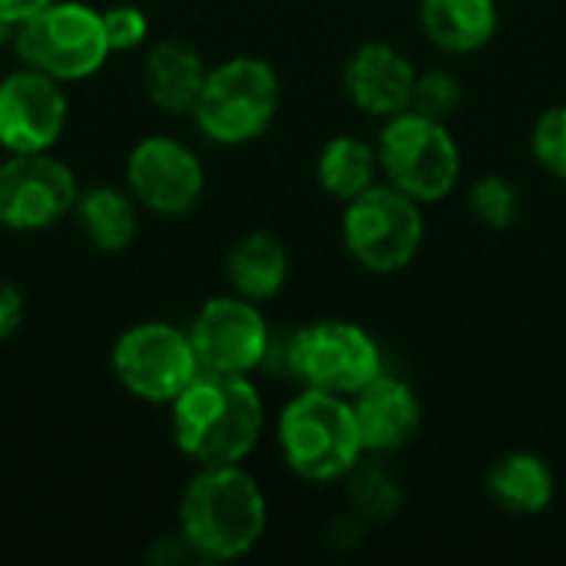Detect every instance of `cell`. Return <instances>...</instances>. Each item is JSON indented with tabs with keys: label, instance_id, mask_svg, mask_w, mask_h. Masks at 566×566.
<instances>
[{
	"label": "cell",
	"instance_id": "6da1fadb",
	"mask_svg": "<svg viewBox=\"0 0 566 566\" xmlns=\"http://www.w3.org/2000/svg\"><path fill=\"white\" fill-rule=\"evenodd\" d=\"M169 428L182 458L196 468L242 464L265 428V401L252 375L199 371L172 401Z\"/></svg>",
	"mask_w": 566,
	"mask_h": 566
},
{
	"label": "cell",
	"instance_id": "7a4b0ae2",
	"mask_svg": "<svg viewBox=\"0 0 566 566\" xmlns=\"http://www.w3.org/2000/svg\"><path fill=\"white\" fill-rule=\"evenodd\" d=\"M269 527V501L242 464L196 468L179 497V534L196 560L229 564L259 547Z\"/></svg>",
	"mask_w": 566,
	"mask_h": 566
},
{
	"label": "cell",
	"instance_id": "3957f363",
	"mask_svg": "<svg viewBox=\"0 0 566 566\" xmlns=\"http://www.w3.org/2000/svg\"><path fill=\"white\" fill-rule=\"evenodd\" d=\"M275 438L285 468L312 484L348 478L365 454L352 401L318 388H302L282 408Z\"/></svg>",
	"mask_w": 566,
	"mask_h": 566
},
{
	"label": "cell",
	"instance_id": "277c9868",
	"mask_svg": "<svg viewBox=\"0 0 566 566\" xmlns=\"http://www.w3.org/2000/svg\"><path fill=\"white\" fill-rule=\"evenodd\" d=\"M282 80L262 56H229L209 66L192 106L196 129L216 146H245L259 139L279 116Z\"/></svg>",
	"mask_w": 566,
	"mask_h": 566
},
{
	"label": "cell",
	"instance_id": "5b68a950",
	"mask_svg": "<svg viewBox=\"0 0 566 566\" xmlns=\"http://www.w3.org/2000/svg\"><path fill=\"white\" fill-rule=\"evenodd\" d=\"M13 53L20 63L66 83L96 76L113 50L103 30V10L83 0H50L13 33Z\"/></svg>",
	"mask_w": 566,
	"mask_h": 566
},
{
	"label": "cell",
	"instance_id": "8992f818",
	"mask_svg": "<svg viewBox=\"0 0 566 566\" xmlns=\"http://www.w3.org/2000/svg\"><path fill=\"white\" fill-rule=\"evenodd\" d=\"M375 146L385 182L398 186L421 206L448 199L461 179V149L441 119L401 109L381 119Z\"/></svg>",
	"mask_w": 566,
	"mask_h": 566
},
{
	"label": "cell",
	"instance_id": "52a82bcc",
	"mask_svg": "<svg viewBox=\"0 0 566 566\" xmlns=\"http://www.w3.org/2000/svg\"><path fill=\"white\" fill-rule=\"evenodd\" d=\"M342 239L361 269L375 275H395L408 269L424 245L421 202L391 182H375L345 202Z\"/></svg>",
	"mask_w": 566,
	"mask_h": 566
},
{
	"label": "cell",
	"instance_id": "ba28073f",
	"mask_svg": "<svg viewBox=\"0 0 566 566\" xmlns=\"http://www.w3.org/2000/svg\"><path fill=\"white\" fill-rule=\"evenodd\" d=\"M109 371L116 385L146 401L166 405L202 371L189 328L163 318H146L123 328L109 348Z\"/></svg>",
	"mask_w": 566,
	"mask_h": 566
},
{
	"label": "cell",
	"instance_id": "9c48e42d",
	"mask_svg": "<svg viewBox=\"0 0 566 566\" xmlns=\"http://www.w3.org/2000/svg\"><path fill=\"white\" fill-rule=\"evenodd\" d=\"M285 368L302 388L352 398L381 375V348L355 322L318 318L289 338Z\"/></svg>",
	"mask_w": 566,
	"mask_h": 566
},
{
	"label": "cell",
	"instance_id": "30bf717a",
	"mask_svg": "<svg viewBox=\"0 0 566 566\" xmlns=\"http://www.w3.org/2000/svg\"><path fill=\"white\" fill-rule=\"evenodd\" d=\"M76 169L50 153H3L0 159V229L36 235L73 216L80 196Z\"/></svg>",
	"mask_w": 566,
	"mask_h": 566
},
{
	"label": "cell",
	"instance_id": "8fae6325",
	"mask_svg": "<svg viewBox=\"0 0 566 566\" xmlns=\"http://www.w3.org/2000/svg\"><path fill=\"white\" fill-rule=\"evenodd\" d=\"M123 186L143 212L179 219L206 196V166L199 153L169 133H149L133 143L123 166Z\"/></svg>",
	"mask_w": 566,
	"mask_h": 566
},
{
	"label": "cell",
	"instance_id": "7c38bea8",
	"mask_svg": "<svg viewBox=\"0 0 566 566\" xmlns=\"http://www.w3.org/2000/svg\"><path fill=\"white\" fill-rule=\"evenodd\" d=\"M186 328L202 371L255 375L272 358V328L259 302H249L235 292L202 302Z\"/></svg>",
	"mask_w": 566,
	"mask_h": 566
},
{
	"label": "cell",
	"instance_id": "4fadbf2b",
	"mask_svg": "<svg viewBox=\"0 0 566 566\" xmlns=\"http://www.w3.org/2000/svg\"><path fill=\"white\" fill-rule=\"evenodd\" d=\"M70 123L66 86L27 63L0 76V149L50 153Z\"/></svg>",
	"mask_w": 566,
	"mask_h": 566
},
{
	"label": "cell",
	"instance_id": "5bb4252c",
	"mask_svg": "<svg viewBox=\"0 0 566 566\" xmlns=\"http://www.w3.org/2000/svg\"><path fill=\"white\" fill-rule=\"evenodd\" d=\"M415 63L395 50L391 43H361L342 73V86L348 93V99L378 119H388L401 109H408L411 103V90H415Z\"/></svg>",
	"mask_w": 566,
	"mask_h": 566
},
{
	"label": "cell",
	"instance_id": "9a60e30c",
	"mask_svg": "<svg viewBox=\"0 0 566 566\" xmlns=\"http://www.w3.org/2000/svg\"><path fill=\"white\" fill-rule=\"evenodd\" d=\"M352 411L365 454L398 451L421 428V401L415 388L385 371L375 381H368L358 395H352Z\"/></svg>",
	"mask_w": 566,
	"mask_h": 566
},
{
	"label": "cell",
	"instance_id": "2e32d148",
	"mask_svg": "<svg viewBox=\"0 0 566 566\" xmlns=\"http://www.w3.org/2000/svg\"><path fill=\"white\" fill-rule=\"evenodd\" d=\"M206 73H209V66L196 46H189L186 40L166 36V40H156L146 46L139 80H143L146 99L156 109H163L169 116H186V113H192V106L199 99Z\"/></svg>",
	"mask_w": 566,
	"mask_h": 566
},
{
	"label": "cell",
	"instance_id": "e0dca14e",
	"mask_svg": "<svg viewBox=\"0 0 566 566\" xmlns=\"http://www.w3.org/2000/svg\"><path fill=\"white\" fill-rule=\"evenodd\" d=\"M139 219H143V206L133 199L126 186H109V182L86 186L80 189L73 206L76 229L96 252L106 255H116L136 242Z\"/></svg>",
	"mask_w": 566,
	"mask_h": 566
},
{
	"label": "cell",
	"instance_id": "ac0fdd59",
	"mask_svg": "<svg viewBox=\"0 0 566 566\" xmlns=\"http://www.w3.org/2000/svg\"><path fill=\"white\" fill-rule=\"evenodd\" d=\"M424 36L454 56L484 50L497 33V0H421Z\"/></svg>",
	"mask_w": 566,
	"mask_h": 566
},
{
	"label": "cell",
	"instance_id": "d6986e66",
	"mask_svg": "<svg viewBox=\"0 0 566 566\" xmlns=\"http://www.w3.org/2000/svg\"><path fill=\"white\" fill-rule=\"evenodd\" d=\"M557 491L554 471L541 454L511 451L497 458L488 471V494L491 501L517 517H537L551 507Z\"/></svg>",
	"mask_w": 566,
	"mask_h": 566
},
{
	"label": "cell",
	"instance_id": "ffe728a7",
	"mask_svg": "<svg viewBox=\"0 0 566 566\" xmlns=\"http://www.w3.org/2000/svg\"><path fill=\"white\" fill-rule=\"evenodd\" d=\"M226 275L235 295L262 305L285 289L289 252L272 232H245L226 255Z\"/></svg>",
	"mask_w": 566,
	"mask_h": 566
},
{
	"label": "cell",
	"instance_id": "44dd1931",
	"mask_svg": "<svg viewBox=\"0 0 566 566\" xmlns=\"http://www.w3.org/2000/svg\"><path fill=\"white\" fill-rule=\"evenodd\" d=\"M315 176L328 196L348 202V199L361 196L365 189H371L375 182H381L378 146L365 143L361 136H352V133L332 136L318 153Z\"/></svg>",
	"mask_w": 566,
	"mask_h": 566
},
{
	"label": "cell",
	"instance_id": "7402d4cb",
	"mask_svg": "<svg viewBox=\"0 0 566 566\" xmlns=\"http://www.w3.org/2000/svg\"><path fill=\"white\" fill-rule=\"evenodd\" d=\"M471 212L488 229H511L521 212V192L504 176H481L471 186Z\"/></svg>",
	"mask_w": 566,
	"mask_h": 566
},
{
	"label": "cell",
	"instance_id": "603a6c76",
	"mask_svg": "<svg viewBox=\"0 0 566 566\" xmlns=\"http://www.w3.org/2000/svg\"><path fill=\"white\" fill-rule=\"evenodd\" d=\"M458 106H461V83L448 70H424V73L415 76L408 109H415V113H421L428 119L448 123Z\"/></svg>",
	"mask_w": 566,
	"mask_h": 566
},
{
	"label": "cell",
	"instance_id": "cb8c5ba5",
	"mask_svg": "<svg viewBox=\"0 0 566 566\" xmlns=\"http://www.w3.org/2000/svg\"><path fill=\"white\" fill-rule=\"evenodd\" d=\"M531 149H534V159L551 176L566 182V103L541 113V119L534 123V133H531Z\"/></svg>",
	"mask_w": 566,
	"mask_h": 566
},
{
	"label": "cell",
	"instance_id": "d4e9b609",
	"mask_svg": "<svg viewBox=\"0 0 566 566\" xmlns=\"http://www.w3.org/2000/svg\"><path fill=\"white\" fill-rule=\"evenodd\" d=\"M103 30L113 53H133L149 43V17L136 3H109L103 10Z\"/></svg>",
	"mask_w": 566,
	"mask_h": 566
},
{
	"label": "cell",
	"instance_id": "484cf974",
	"mask_svg": "<svg viewBox=\"0 0 566 566\" xmlns=\"http://www.w3.org/2000/svg\"><path fill=\"white\" fill-rule=\"evenodd\" d=\"M352 497H355V507L365 517H375V521L391 517L398 511V501H401L398 491H395V481L385 471H358Z\"/></svg>",
	"mask_w": 566,
	"mask_h": 566
},
{
	"label": "cell",
	"instance_id": "4316f807",
	"mask_svg": "<svg viewBox=\"0 0 566 566\" xmlns=\"http://www.w3.org/2000/svg\"><path fill=\"white\" fill-rule=\"evenodd\" d=\"M20 325H23V292L13 282L0 279V345L10 342L20 332Z\"/></svg>",
	"mask_w": 566,
	"mask_h": 566
},
{
	"label": "cell",
	"instance_id": "83f0119b",
	"mask_svg": "<svg viewBox=\"0 0 566 566\" xmlns=\"http://www.w3.org/2000/svg\"><path fill=\"white\" fill-rule=\"evenodd\" d=\"M50 0H0V27L17 30L23 20H30L36 10H43Z\"/></svg>",
	"mask_w": 566,
	"mask_h": 566
}]
</instances>
